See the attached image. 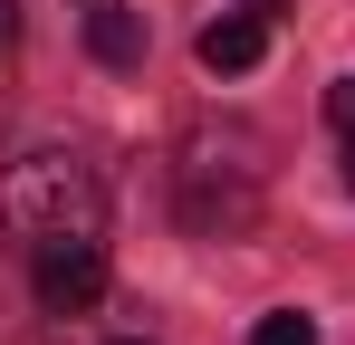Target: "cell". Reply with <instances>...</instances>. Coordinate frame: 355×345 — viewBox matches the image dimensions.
<instances>
[{
  "instance_id": "1",
  "label": "cell",
  "mask_w": 355,
  "mask_h": 345,
  "mask_svg": "<svg viewBox=\"0 0 355 345\" xmlns=\"http://www.w3.org/2000/svg\"><path fill=\"white\" fill-rule=\"evenodd\" d=\"M259 192H269V134L259 125H192L173 163V211L192 240H240L259 221Z\"/></svg>"
},
{
  "instance_id": "10",
  "label": "cell",
  "mask_w": 355,
  "mask_h": 345,
  "mask_svg": "<svg viewBox=\"0 0 355 345\" xmlns=\"http://www.w3.org/2000/svg\"><path fill=\"white\" fill-rule=\"evenodd\" d=\"M125 345H144V336H125Z\"/></svg>"
},
{
  "instance_id": "8",
  "label": "cell",
  "mask_w": 355,
  "mask_h": 345,
  "mask_svg": "<svg viewBox=\"0 0 355 345\" xmlns=\"http://www.w3.org/2000/svg\"><path fill=\"white\" fill-rule=\"evenodd\" d=\"M19 48V0H0V57Z\"/></svg>"
},
{
  "instance_id": "5",
  "label": "cell",
  "mask_w": 355,
  "mask_h": 345,
  "mask_svg": "<svg viewBox=\"0 0 355 345\" xmlns=\"http://www.w3.org/2000/svg\"><path fill=\"white\" fill-rule=\"evenodd\" d=\"M144 48H154L144 10H125V0H96V10H87V57H96V67H144Z\"/></svg>"
},
{
  "instance_id": "7",
  "label": "cell",
  "mask_w": 355,
  "mask_h": 345,
  "mask_svg": "<svg viewBox=\"0 0 355 345\" xmlns=\"http://www.w3.org/2000/svg\"><path fill=\"white\" fill-rule=\"evenodd\" d=\"M327 115H336V134H346V182H355V77L327 87Z\"/></svg>"
},
{
  "instance_id": "2",
  "label": "cell",
  "mask_w": 355,
  "mask_h": 345,
  "mask_svg": "<svg viewBox=\"0 0 355 345\" xmlns=\"http://www.w3.org/2000/svg\"><path fill=\"white\" fill-rule=\"evenodd\" d=\"M0 240L10 249H58V240H106V182L87 154H19L0 172Z\"/></svg>"
},
{
  "instance_id": "9",
  "label": "cell",
  "mask_w": 355,
  "mask_h": 345,
  "mask_svg": "<svg viewBox=\"0 0 355 345\" xmlns=\"http://www.w3.org/2000/svg\"><path fill=\"white\" fill-rule=\"evenodd\" d=\"M240 10H259V19H269V10H288V0H240Z\"/></svg>"
},
{
  "instance_id": "3",
  "label": "cell",
  "mask_w": 355,
  "mask_h": 345,
  "mask_svg": "<svg viewBox=\"0 0 355 345\" xmlns=\"http://www.w3.org/2000/svg\"><path fill=\"white\" fill-rule=\"evenodd\" d=\"M106 297V240H58L39 249V307L49 317H87Z\"/></svg>"
},
{
  "instance_id": "4",
  "label": "cell",
  "mask_w": 355,
  "mask_h": 345,
  "mask_svg": "<svg viewBox=\"0 0 355 345\" xmlns=\"http://www.w3.org/2000/svg\"><path fill=\"white\" fill-rule=\"evenodd\" d=\"M192 57H202L211 77H250V67L269 57V19H259V10H231V19H211V29L192 39Z\"/></svg>"
},
{
  "instance_id": "6",
  "label": "cell",
  "mask_w": 355,
  "mask_h": 345,
  "mask_svg": "<svg viewBox=\"0 0 355 345\" xmlns=\"http://www.w3.org/2000/svg\"><path fill=\"white\" fill-rule=\"evenodd\" d=\"M250 345H317V317H297V307H269V317L250 326Z\"/></svg>"
}]
</instances>
